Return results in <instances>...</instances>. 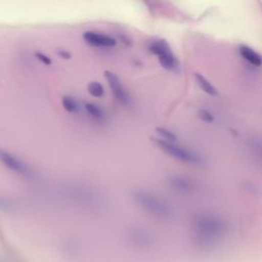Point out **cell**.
I'll return each instance as SVG.
<instances>
[{
  "label": "cell",
  "instance_id": "obj_1",
  "mask_svg": "<svg viewBox=\"0 0 262 262\" xmlns=\"http://www.w3.org/2000/svg\"><path fill=\"white\" fill-rule=\"evenodd\" d=\"M134 200L143 209L155 215L166 216L170 214L169 206L155 194L145 191H137L134 193Z\"/></svg>",
  "mask_w": 262,
  "mask_h": 262
},
{
  "label": "cell",
  "instance_id": "obj_2",
  "mask_svg": "<svg viewBox=\"0 0 262 262\" xmlns=\"http://www.w3.org/2000/svg\"><path fill=\"white\" fill-rule=\"evenodd\" d=\"M151 140L162 149L164 150L165 152L169 154L170 156H172L173 158L179 160V161H182V162H185V163H193V164H198L200 163V158L194 155L193 152L185 149V148H182L180 146H177L171 142H168V141H165L161 138H154L151 137Z\"/></svg>",
  "mask_w": 262,
  "mask_h": 262
},
{
  "label": "cell",
  "instance_id": "obj_3",
  "mask_svg": "<svg viewBox=\"0 0 262 262\" xmlns=\"http://www.w3.org/2000/svg\"><path fill=\"white\" fill-rule=\"evenodd\" d=\"M104 77L107 80V82L110 84V87L112 89V92L115 95V97L122 104H128L129 101H130V98H129L128 93L124 89L119 77L111 71H104Z\"/></svg>",
  "mask_w": 262,
  "mask_h": 262
},
{
  "label": "cell",
  "instance_id": "obj_4",
  "mask_svg": "<svg viewBox=\"0 0 262 262\" xmlns=\"http://www.w3.org/2000/svg\"><path fill=\"white\" fill-rule=\"evenodd\" d=\"M84 40L94 46H100V47H112L114 45H116V39L107 36V35H103V34H99L96 32H85L83 35Z\"/></svg>",
  "mask_w": 262,
  "mask_h": 262
},
{
  "label": "cell",
  "instance_id": "obj_5",
  "mask_svg": "<svg viewBox=\"0 0 262 262\" xmlns=\"http://www.w3.org/2000/svg\"><path fill=\"white\" fill-rule=\"evenodd\" d=\"M0 161L4 166H6L8 169L12 171L18 173H24L26 171L25 165L17 158H15L13 155L2 148H0Z\"/></svg>",
  "mask_w": 262,
  "mask_h": 262
},
{
  "label": "cell",
  "instance_id": "obj_6",
  "mask_svg": "<svg viewBox=\"0 0 262 262\" xmlns=\"http://www.w3.org/2000/svg\"><path fill=\"white\" fill-rule=\"evenodd\" d=\"M239 53L251 64L256 66V67L261 66V56H260V54L258 52H256L255 50H253L251 47L246 46V45H241L239 46Z\"/></svg>",
  "mask_w": 262,
  "mask_h": 262
},
{
  "label": "cell",
  "instance_id": "obj_7",
  "mask_svg": "<svg viewBox=\"0 0 262 262\" xmlns=\"http://www.w3.org/2000/svg\"><path fill=\"white\" fill-rule=\"evenodd\" d=\"M161 66L167 70H174L177 67V60L171 51H168L159 56Z\"/></svg>",
  "mask_w": 262,
  "mask_h": 262
},
{
  "label": "cell",
  "instance_id": "obj_8",
  "mask_svg": "<svg viewBox=\"0 0 262 262\" xmlns=\"http://www.w3.org/2000/svg\"><path fill=\"white\" fill-rule=\"evenodd\" d=\"M194 77H195V79H196V81H198V83H199V85H200V87L206 92V93H208V94H210V95H217V89L203 76V75H201L200 73H194Z\"/></svg>",
  "mask_w": 262,
  "mask_h": 262
},
{
  "label": "cell",
  "instance_id": "obj_9",
  "mask_svg": "<svg viewBox=\"0 0 262 262\" xmlns=\"http://www.w3.org/2000/svg\"><path fill=\"white\" fill-rule=\"evenodd\" d=\"M148 49L151 53L157 54L158 56L170 51V47H169L168 43L165 40H157V41L152 42L148 46Z\"/></svg>",
  "mask_w": 262,
  "mask_h": 262
},
{
  "label": "cell",
  "instance_id": "obj_10",
  "mask_svg": "<svg viewBox=\"0 0 262 262\" xmlns=\"http://www.w3.org/2000/svg\"><path fill=\"white\" fill-rule=\"evenodd\" d=\"M170 182H171V184H172L176 189H178L179 191H188L189 188H190L189 182H188L186 179H183V178H181V177L174 176V177L171 178Z\"/></svg>",
  "mask_w": 262,
  "mask_h": 262
},
{
  "label": "cell",
  "instance_id": "obj_11",
  "mask_svg": "<svg viewBox=\"0 0 262 262\" xmlns=\"http://www.w3.org/2000/svg\"><path fill=\"white\" fill-rule=\"evenodd\" d=\"M61 103L63 108L69 113H76L78 110V104L76 100L71 96H63L61 99Z\"/></svg>",
  "mask_w": 262,
  "mask_h": 262
},
{
  "label": "cell",
  "instance_id": "obj_12",
  "mask_svg": "<svg viewBox=\"0 0 262 262\" xmlns=\"http://www.w3.org/2000/svg\"><path fill=\"white\" fill-rule=\"evenodd\" d=\"M156 132L161 136V139H163L165 141L171 142V141H175L177 139L176 135L172 131H170V130H168L166 128L157 127L156 128Z\"/></svg>",
  "mask_w": 262,
  "mask_h": 262
},
{
  "label": "cell",
  "instance_id": "obj_13",
  "mask_svg": "<svg viewBox=\"0 0 262 262\" xmlns=\"http://www.w3.org/2000/svg\"><path fill=\"white\" fill-rule=\"evenodd\" d=\"M87 90H88V92H89L92 96H94V97H100V96H102L103 91H104L102 85H101L100 83H97V82H92V83L88 84Z\"/></svg>",
  "mask_w": 262,
  "mask_h": 262
},
{
  "label": "cell",
  "instance_id": "obj_14",
  "mask_svg": "<svg viewBox=\"0 0 262 262\" xmlns=\"http://www.w3.org/2000/svg\"><path fill=\"white\" fill-rule=\"evenodd\" d=\"M85 107H86V111L94 118L96 119H99L102 117V111L100 110L99 106H97L96 104L92 103V102H87L85 104Z\"/></svg>",
  "mask_w": 262,
  "mask_h": 262
},
{
  "label": "cell",
  "instance_id": "obj_15",
  "mask_svg": "<svg viewBox=\"0 0 262 262\" xmlns=\"http://www.w3.org/2000/svg\"><path fill=\"white\" fill-rule=\"evenodd\" d=\"M198 116H199V118H200L202 121H204V122H206V123H212V122L214 121L213 115H212L210 112H208L207 110H200V111L198 112Z\"/></svg>",
  "mask_w": 262,
  "mask_h": 262
},
{
  "label": "cell",
  "instance_id": "obj_16",
  "mask_svg": "<svg viewBox=\"0 0 262 262\" xmlns=\"http://www.w3.org/2000/svg\"><path fill=\"white\" fill-rule=\"evenodd\" d=\"M35 56H36L41 62H43L44 64H46V66H50V64H51V59H50V57H48V56L45 55L44 53L36 52V53H35Z\"/></svg>",
  "mask_w": 262,
  "mask_h": 262
},
{
  "label": "cell",
  "instance_id": "obj_17",
  "mask_svg": "<svg viewBox=\"0 0 262 262\" xmlns=\"http://www.w3.org/2000/svg\"><path fill=\"white\" fill-rule=\"evenodd\" d=\"M58 54H59V56L62 57V58H67V59L71 58V54H70L68 51H66V50H59V51H58Z\"/></svg>",
  "mask_w": 262,
  "mask_h": 262
}]
</instances>
